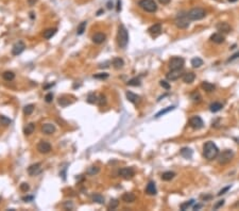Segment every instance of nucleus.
<instances>
[{
  "instance_id": "680f3d73",
  "label": "nucleus",
  "mask_w": 239,
  "mask_h": 211,
  "mask_svg": "<svg viewBox=\"0 0 239 211\" xmlns=\"http://www.w3.org/2000/svg\"><path fill=\"white\" fill-rule=\"evenodd\" d=\"M230 2H235V1H237V0H228Z\"/></svg>"
},
{
  "instance_id": "1a4fd4ad",
  "label": "nucleus",
  "mask_w": 239,
  "mask_h": 211,
  "mask_svg": "<svg viewBox=\"0 0 239 211\" xmlns=\"http://www.w3.org/2000/svg\"><path fill=\"white\" fill-rule=\"evenodd\" d=\"M189 126L193 129H201L204 126V123L200 116H193L189 120Z\"/></svg>"
},
{
  "instance_id": "423d86ee",
  "label": "nucleus",
  "mask_w": 239,
  "mask_h": 211,
  "mask_svg": "<svg viewBox=\"0 0 239 211\" xmlns=\"http://www.w3.org/2000/svg\"><path fill=\"white\" fill-rule=\"evenodd\" d=\"M234 157V152L231 149H225L218 155V162L220 164H226L231 162Z\"/></svg>"
},
{
  "instance_id": "aec40b11",
  "label": "nucleus",
  "mask_w": 239,
  "mask_h": 211,
  "mask_svg": "<svg viewBox=\"0 0 239 211\" xmlns=\"http://www.w3.org/2000/svg\"><path fill=\"white\" fill-rule=\"evenodd\" d=\"M105 38H106V36H105L104 33H96V34L93 35V38H91V40H93V42L95 43V44H102L103 42L105 41Z\"/></svg>"
},
{
  "instance_id": "f704fd0d",
  "label": "nucleus",
  "mask_w": 239,
  "mask_h": 211,
  "mask_svg": "<svg viewBox=\"0 0 239 211\" xmlns=\"http://www.w3.org/2000/svg\"><path fill=\"white\" fill-rule=\"evenodd\" d=\"M191 65H193V67L195 68L200 67V66L203 65V60L200 58H193V60H191Z\"/></svg>"
},
{
  "instance_id": "bb28decb",
  "label": "nucleus",
  "mask_w": 239,
  "mask_h": 211,
  "mask_svg": "<svg viewBox=\"0 0 239 211\" xmlns=\"http://www.w3.org/2000/svg\"><path fill=\"white\" fill-rule=\"evenodd\" d=\"M91 199H93V203H97L99 205H103L104 204V197L101 194H93V196H91Z\"/></svg>"
},
{
  "instance_id": "9d476101",
  "label": "nucleus",
  "mask_w": 239,
  "mask_h": 211,
  "mask_svg": "<svg viewBox=\"0 0 239 211\" xmlns=\"http://www.w3.org/2000/svg\"><path fill=\"white\" fill-rule=\"evenodd\" d=\"M37 150L38 152L41 154H49L51 152V145H50L49 142L47 141H41L39 143L37 144Z\"/></svg>"
},
{
  "instance_id": "f8f14e48",
  "label": "nucleus",
  "mask_w": 239,
  "mask_h": 211,
  "mask_svg": "<svg viewBox=\"0 0 239 211\" xmlns=\"http://www.w3.org/2000/svg\"><path fill=\"white\" fill-rule=\"evenodd\" d=\"M183 76V73H182V69H170V72L166 75L167 79L170 80V81H175L178 80L179 78H181Z\"/></svg>"
},
{
  "instance_id": "8fccbe9b",
  "label": "nucleus",
  "mask_w": 239,
  "mask_h": 211,
  "mask_svg": "<svg viewBox=\"0 0 239 211\" xmlns=\"http://www.w3.org/2000/svg\"><path fill=\"white\" fill-rule=\"evenodd\" d=\"M45 100H46L47 103H51V101L53 100V94L52 93L47 94L46 96H45Z\"/></svg>"
},
{
  "instance_id": "4be33fe9",
  "label": "nucleus",
  "mask_w": 239,
  "mask_h": 211,
  "mask_svg": "<svg viewBox=\"0 0 239 211\" xmlns=\"http://www.w3.org/2000/svg\"><path fill=\"white\" fill-rule=\"evenodd\" d=\"M201 88L203 89L205 92H207V93H210V92L215 91L216 86H215L213 83H210V82L203 81V82H202V84H201Z\"/></svg>"
},
{
  "instance_id": "58836bf2",
  "label": "nucleus",
  "mask_w": 239,
  "mask_h": 211,
  "mask_svg": "<svg viewBox=\"0 0 239 211\" xmlns=\"http://www.w3.org/2000/svg\"><path fill=\"white\" fill-rule=\"evenodd\" d=\"M12 123V120H10L9 117L4 116V115H0V124L3 126H9L10 124Z\"/></svg>"
},
{
  "instance_id": "72a5a7b5",
  "label": "nucleus",
  "mask_w": 239,
  "mask_h": 211,
  "mask_svg": "<svg viewBox=\"0 0 239 211\" xmlns=\"http://www.w3.org/2000/svg\"><path fill=\"white\" fill-rule=\"evenodd\" d=\"M222 107H223V106H222V103H212V105L209 106V110L212 112H214V113H215V112L220 111V110L222 109Z\"/></svg>"
},
{
  "instance_id": "4d7b16f0",
  "label": "nucleus",
  "mask_w": 239,
  "mask_h": 211,
  "mask_svg": "<svg viewBox=\"0 0 239 211\" xmlns=\"http://www.w3.org/2000/svg\"><path fill=\"white\" fill-rule=\"evenodd\" d=\"M106 6H108V9L111 10L112 8H113V2H112V1H108V2L106 3Z\"/></svg>"
},
{
  "instance_id": "5701e85b",
  "label": "nucleus",
  "mask_w": 239,
  "mask_h": 211,
  "mask_svg": "<svg viewBox=\"0 0 239 211\" xmlns=\"http://www.w3.org/2000/svg\"><path fill=\"white\" fill-rule=\"evenodd\" d=\"M195 79V75L193 73H185L183 75V81L185 83H193Z\"/></svg>"
},
{
  "instance_id": "a18cd8bd",
  "label": "nucleus",
  "mask_w": 239,
  "mask_h": 211,
  "mask_svg": "<svg viewBox=\"0 0 239 211\" xmlns=\"http://www.w3.org/2000/svg\"><path fill=\"white\" fill-rule=\"evenodd\" d=\"M97 103H98V105L99 106H104L105 103H106V97H105L104 95H100V96L98 97Z\"/></svg>"
},
{
  "instance_id": "f03ea898",
  "label": "nucleus",
  "mask_w": 239,
  "mask_h": 211,
  "mask_svg": "<svg viewBox=\"0 0 239 211\" xmlns=\"http://www.w3.org/2000/svg\"><path fill=\"white\" fill-rule=\"evenodd\" d=\"M117 43L120 48H125L129 43V33L128 30L125 29L123 25H120L118 28V33H117Z\"/></svg>"
},
{
  "instance_id": "0eeeda50",
  "label": "nucleus",
  "mask_w": 239,
  "mask_h": 211,
  "mask_svg": "<svg viewBox=\"0 0 239 211\" xmlns=\"http://www.w3.org/2000/svg\"><path fill=\"white\" fill-rule=\"evenodd\" d=\"M185 61L181 57H173L169 60V68L170 69H182L184 67Z\"/></svg>"
},
{
  "instance_id": "6ab92c4d",
  "label": "nucleus",
  "mask_w": 239,
  "mask_h": 211,
  "mask_svg": "<svg viewBox=\"0 0 239 211\" xmlns=\"http://www.w3.org/2000/svg\"><path fill=\"white\" fill-rule=\"evenodd\" d=\"M121 199H122V202L128 203V204H131V203H134L135 202L136 196H135V194L132 193V192H127V193H124L122 195Z\"/></svg>"
},
{
  "instance_id": "4c0bfd02",
  "label": "nucleus",
  "mask_w": 239,
  "mask_h": 211,
  "mask_svg": "<svg viewBox=\"0 0 239 211\" xmlns=\"http://www.w3.org/2000/svg\"><path fill=\"white\" fill-rule=\"evenodd\" d=\"M34 111V105H27L23 108V113L26 115H31Z\"/></svg>"
},
{
  "instance_id": "a878e982",
  "label": "nucleus",
  "mask_w": 239,
  "mask_h": 211,
  "mask_svg": "<svg viewBox=\"0 0 239 211\" xmlns=\"http://www.w3.org/2000/svg\"><path fill=\"white\" fill-rule=\"evenodd\" d=\"M34 130H35L34 123H30V124H28L26 127H25V129H23V133H25L26 135H32L33 132H34Z\"/></svg>"
},
{
  "instance_id": "393cba45",
  "label": "nucleus",
  "mask_w": 239,
  "mask_h": 211,
  "mask_svg": "<svg viewBox=\"0 0 239 211\" xmlns=\"http://www.w3.org/2000/svg\"><path fill=\"white\" fill-rule=\"evenodd\" d=\"M56 31L58 30L56 29V28H51V29H47L44 31V33H43V36H44V38H46V40H49V38H51L53 36V35L56 34Z\"/></svg>"
},
{
  "instance_id": "052dcab7",
  "label": "nucleus",
  "mask_w": 239,
  "mask_h": 211,
  "mask_svg": "<svg viewBox=\"0 0 239 211\" xmlns=\"http://www.w3.org/2000/svg\"><path fill=\"white\" fill-rule=\"evenodd\" d=\"M102 10H100V11H98V13H97V15H98V16H99V15H101V13H102Z\"/></svg>"
},
{
  "instance_id": "3c124183",
  "label": "nucleus",
  "mask_w": 239,
  "mask_h": 211,
  "mask_svg": "<svg viewBox=\"0 0 239 211\" xmlns=\"http://www.w3.org/2000/svg\"><path fill=\"white\" fill-rule=\"evenodd\" d=\"M223 205H224V200H223V199H222V200H219V202L217 203L216 205L214 206V209L216 210V209L220 208V207H221V206H223Z\"/></svg>"
},
{
  "instance_id": "2f4dec72",
  "label": "nucleus",
  "mask_w": 239,
  "mask_h": 211,
  "mask_svg": "<svg viewBox=\"0 0 239 211\" xmlns=\"http://www.w3.org/2000/svg\"><path fill=\"white\" fill-rule=\"evenodd\" d=\"M2 78L6 81H12V80H14L15 78V74L13 73V72H4V73L2 74Z\"/></svg>"
},
{
  "instance_id": "473e14b6",
  "label": "nucleus",
  "mask_w": 239,
  "mask_h": 211,
  "mask_svg": "<svg viewBox=\"0 0 239 211\" xmlns=\"http://www.w3.org/2000/svg\"><path fill=\"white\" fill-rule=\"evenodd\" d=\"M86 25H87V21H82L79 26H78V28H77V34L78 35L83 34L85 29H86Z\"/></svg>"
},
{
  "instance_id": "ddd939ff",
  "label": "nucleus",
  "mask_w": 239,
  "mask_h": 211,
  "mask_svg": "<svg viewBox=\"0 0 239 211\" xmlns=\"http://www.w3.org/2000/svg\"><path fill=\"white\" fill-rule=\"evenodd\" d=\"M41 172V163H34L28 167V173L30 176H36Z\"/></svg>"
},
{
  "instance_id": "e433bc0d",
  "label": "nucleus",
  "mask_w": 239,
  "mask_h": 211,
  "mask_svg": "<svg viewBox=\"0 0 239 211\" xmlns=\"http://www.w3.org/2000/svg\"><path fill=\"white\" fill-rule=\"evenodd\" d=\"M86 100H87L88 103H97V100H98V97H97V95L95 93H89L87 95V98H86Z\"/></svg>"
},
{
  "instance_id": "49530a36",
  "label": "nucleus",
  "mask_w": 239,
  "mask_h": 211,
  "mask_svg": "<svg viewBox=\"0 0 239 211\" xmlns=\"http://www.w3.org/2000/svg\"><path fill=\"white\" fill-rule=\"evenodd\" d=\"M19 188H20V190L22 191V192H26V193L30 190V186L29 183H27V182H22Z\"/></svg>"
},
{
  "instance_id": "13d9d810",
  "label": "nucleus",
  "mask_w": 239,
  "mask_h": 211,
  "mask_svg": "<svg viewBox=\"0 0 239 211\" xmlns=\"http://www.w3.org/2000/svg\"><path fill=\"white\" fill-rule=\"evenodd\" d=\"M23 200H26V202H28V200H32L33 199V196H27V197H22Z\"/></svg>"
},
{
  "instance_id": "a19ab883",
  "label": "nucleus",
  "mask_w": 239,
  "mask_h": 211,
  "mask_svg": "<svg viewBox=\"0 0 239 211\" xmlns=\"http://www.w3.org/2000/svg\"><path fill=\"white\" fill-rule=\"evenodd\" d=\"M191 99L195 101V103H200L201 101V95L198 93V92H193L191 94Z\"/></svg>"
},
{
  "instance_id": "412c9836",
  "label": "nucleus",
  "mask_w": 239,
  "mask_h": 211,
  "mask_svg": "<svg viewBox=\"0 0 239 211\" xmlns=\"http://www.w3.org/2000/svg\"><path fill=\"white\" fill-rule=\"evenodd\" d=\"M156 187H155V182L153 181H150L147 185V188H146V193L149 194V195H155L156 194Z\"/></svg>"
},
{
  "instance_id": "864d4df0",
  "label": "nucleus",
  "mask_w": 239,
  "mask_h": 211,
  "mask_svg": "<svg viewBox=\"0 0 239 211\" xmlns=\"http://www.w3.org/2000/svg\"><path fill=\"white\" fill-rule=\"evenodd\" d=\"M213 198V196L212 195H201V199H203V200H208V199H212Z\"/></svg>"
},
{
  "instance_id": "4468645a",
  "label": "nucleus",
  "mask_w": 239,
  "mask_h": 211,
  "mask_svg": "<svg viewBox=\"0 0 239 211\" xmlns=\"http://www.w3.org/2000/svg\"><path fill=\"white\" fill-rule=\"evenodd\" d=\"M216 28L220 33H228V32H231V30H232L230 25H228V23H225V21L218 23H217Z\"/></svg>"
},
{
  "instance_id": "37998d69",
  "label": "nucleus",
  "mask_w": 239,
  "mask_h": 211,
  "mask_svg": "<svg viewBox=\"0 0 239 211\" xmlns=\"http://www.w3.org/2000/svg\"><path fill=\"white\" fill-rule=\"evenodd\" d=\"M58 103L61 106H63V107H66V106L70 105L71 103V101L68 99H65L64 97H60V99H58Z\"/></svg>"
},
{
  "instance_id": "2eb2a0df",
  "label": "nucleus",
  "mask_w": 239,
  "mask_h": 211,
  "mask_svg": "<svg viewBox=\"0 0 239 211\" xmlns=\"http://www.w3.org/2000/svg\"><path fill=\"white\" fill-rule=\"evenodd\" d=\"M41 131L44 132L45 135H52L56 132V126L53 124H44L41 127Z\"/></svg>"
},
{
  "instance_id": "dca6fc26",
  "label": "nucleus",
  "mask_w": 239,
  "mask_h": 211,
  "mask_svg": "<svg viewBox=\"0 0 239 211\" xmlns=\"http://www.w3.org/2000/svg\"><path fill=\"white\" fill-rule=\"evenodd\" d=\"M162 31V25L160 23H155L153 26H151L148 29V32L152 35V36H156L158 35Z\"/></svg>"
},
{
  "instance_id": "79ce46f5",
  "label": "nucleus",
  "mask_w": 239,
  "mask_h": 211,
  "mask_svg": "<svg viewBox=\"0 0 239 211\" xmlns=\"http://www.w3.org/2000/svg\"><path fill=\"white\" fill-rule=\"evenodd\" d=\"M193 203H195V200H193V199H190L189 202H186V203H184V204H182V205H181V210L185 211L187 208H189V207L193 205Z\"/></svg>"
},
{
  "instance_id": "9b49d317",
  "label": "nucleus",
  "mask_w": 239,
  "mask_h": 211,
  "mask_svg": "<svg viewBox=\"0 0 239 211\" xmlns=\"http://www.w3.org/2000/svg\"><path fill=\"white\" fill-rule=\"evenodd\" d=\"M119 175L124 179H131L134 177L135 172L132 167H122L119 171Z\"/></svg>"
},
{
  "instance_id": "c85d7f7f",
  "label": "nucleus",
  "mask_w": 239,
  "mask_h": 211,
  "mask_svg": "<svg viewBox=\"0 0 239 211\" xmlns=\"http://www.w3.org/2000/svg\"><path fill=\"white\" fill-rule=\"evenodd\" d=\"M100 172V167L98 166H95V165H93V166H89L86 170V174L89 176H93V175H97V174Z\"/></svg>"
},
{
  "instance_id": "c756f323",
  "label": "nucleus",
  "mask_w": 239,
  "mask_h": 211,
  "mask_svg": "<svg viewBox=\"0 0 239 211\" xmlns=\"http://www.w3.org/2000/svg\"><path fill=\"white\" fill-rule=\"evenodd\" d=\"M181 155L183 156L184 158L190 159L191 157H193V150L190 149V148H187V147L182 148V149H181Z\"/></svg>"
},
{
  "instance_id": "39448f33",
  "label": "nucleus",
  "mask_w": 239,
  "mask_h": 211,
  "mask_svg": "<svg viewBox=\"0 0 239 211\" xmlns=\"http://www.w3.org/2000/svg\"><path fill=\"white\" fill-rule=\"evenodd\" d=\"M138 6L143 11L149 12V13H154L157 10V6H156L154 0H140L138 2Z\"/></svg>"
},
{
  "instance_id": "cd10ccee",
  "label": "nucleus",
  "mask_w": 239,
  "mask_h": 211,
  "mask_svg": "<svg viewBox=\"0 0 239 211\" xmlns=\"http://www.w3.org/2000/svg\"><path fill=\"white\" fill-rule=\"evenodd\" d=\"M174 106H171V107H167V108H165L164 110H160L158 113H156L155 114V118H158V117H160V116H163V115H165V114H167L168 112H170V111H172V110H174Z\"/></svg>"
},
{
  "instance_id": "bf43d9fd",
  "label": "nucleus",
  "mask_w": 239,
  "mask_h": 211,
  "mask_svg": "<svg viewBox=\"0 0 239 211\" xmlns=\"http://www.w3.org/2000/svg\"><path fill=\"white\" fill-rule=\"evenodd\" d=\"M201 207H202L201 205H195V207H193V210H198V209H200Z\"/></svg>"
},
{
  "instance_id": "20e7f679",
  "label": "nucleus",
  "mask_w": 239,
  "mask_h": 211,
  "mask_svg": "<svg viewBox=\"0 0 239 211\" xmlns=\"http://www.w3.org/2000/svg\"><path fill=\"white\" fill-rule=\"evenodd\" d=\"M175 26L180 29H186L190 25V19L187 16V13H179L175 18Z\"/></svg>"
},
{
  "instance_id": "b1692460",
  "label": "nucleus",
  "mask_w": 239,
  "mask_h": 211,
  "mask_svg": "<svg viewBox=\"0 0 239 211\" xmlns=\"http://www.w3.org/2000/svg\"><path fill=\"white\" fill-rule=\"evenodd\" d=\"M112 64H113V67L116 68V69H120V68L123 67L124 65V62L121 58H114L113 61H112Z\"/></svg>"
},
{
  "instance_id": "603ef678",
  "label": "nucleus",
  "mask_w": 239,
  "mask_h": 211,
  "mask_svg": "<svg viewBox=\"0 0 239 211\" xmlns=\"http://www.w3.org/2000/svg\"><path fill=\"white\" fill-rule=\"evenodd\" d=\"M236 59H239V51H238V52H236V53H234L233 56L231 57V58L228 60V62H232V61H234V60H236Z\"/></svg>"
},
{
  "instance_id": "e2e57ef3",
  "label": "nucleus",
  "mask_w": 239,
  "mask_h": 211,
  "mask_svg": "<svg viewBox=\"0 0 239 211\" xmlns=\"http://www.w3.org/2000/svg\"><path fill=\"white\" fill-rule=\"evenodd\" d=\"M0 202H1V197H0Z\"/></svg>"
},
{
  "instance_id": "6e6d98bb",
  "label": "nucleus",
  "mask_w": 239,
  "mask_h": 211,
  "mask_svg": "<svg viewBox=\"0 0 239 211\" xmlns=\"http://www.w3.org/2000/svg\"><path fill=\"white\" fill-rule=\"evenodd\" d=\"M121 10V1L118 0V3H117V12H120Z\"/></svg>"
},
{
  "instance_id": "ea45409f",
  "label": "nucleus",
  "mask_w": 239,
  "mask_h": 211,
  "mask_svg": "<svg viewBox=\"0 0 239 211\" xmlns=\"http://www.w3.org/2000/svg\"><path fill=\"white\" fill-rule=\"evenodd\" d=\"M118 205H119L118 199H111L110 205H108V209H110V210H114V209H116L117 207H118Z\"/></svg>"
},
{
  "instance_id": "f3484780",
  "label": "nucleus",
  "mask_w": 239,
  "mask_h": 211,
  "mask_svg": "<svg viewBox=\"0 0 239 211\" xmlns=\"http://www.w3.org/2000/svg\"><path fill=\"white\" fill-rule=\"evenodd\" d=\"M127 98H128V100L130 101V103H134V105H137V103H139L140 101V97L137 95V94H134L132 93V92H127Z\"/></svg>"
},
{
  "instance_id": "6e6552de",
  "label": "nucleus",
  "mask_w": 239,
  "mask_h": 211,
  "mask_svg": "<svg viewBox=\"0 0 239 211\" xmlns=\"http://www.w3.org/2000/svg\"><path fill=\"white\" fill-rule=\"evenodd\" d=\"M25 48H26V45H25V43H23L22 41L16 42V43L13 45V47H12V55H13V56H19L23 50H25Z\"/></svg>"
},
{
  "instance_id": "7c9ffc66",
  "label": "nucleus",
  "mask_w": 239,
  "mask_h": 211,
  "mask_svg": "<svg viewBox=\"0 0 239 211\" xmlns=\"http://www.w3.org/2000/svg\"><path fill=\"white\" fill-rule=\"evenodd\" d=\"M174 176H175V173L169 171V172H165V173L162 174V179L165 180V181H169V180L174 178Z\"/></svg>"
},
{
  "instance_id": "a211bd4d",
  "label": "nucleus",
  "mask_w": 239,
  "mask_h": 211,
  "mask_svg": "<svg viewBox=\"0 0 239 211\" xmlns=\"http://www.w3.org/2000/svg\"><path fill=\"white\" fill-rule=\"evenodd\" d=\"M225 38L223 36V34L220 32L218 33H214L212 36H210V41L214 42V43H216V44H222L223 42H224Z\"/></svg>"
},
{
  "instance_id": "5fc2aeb1",
  "label": "nucleus",
  "mask_w": 239,
  "mask_h": 211,
  "mask_svg": "<svg viewBox=\"0 0 239 211\" xmlns=\"http://www.w3.org/2000/svg\"><path fill=\"white\" fill-rule=\"evenodd\" d=\"M158 2L160 4H168V3H170V0H158Z\"/></svg>"
},
{
  "instance_id": "c9c22d12",
  "label": "nucleus",
  "mask_w": 239,
  "mask_h": 211,
  "mask_svg": "<svg viewBox=\"0 0 239 211\" xmlns=\"http://www.w3.org/2000/svg\"><path fill=\"white\" fill-rule=\"evenodd\" d=\"M140 84H141L140 79L139 78H137V77L132 78V79H130L128 81V85H130V86H139Z\"/></svg>"
},
{
  "instance_id": "f257e3e1",
  "label": "nucleus",
  "mask_w": 239,
  "mask_h": 211,
  "mask_svg": "<svg viewBox=\"0 0 239 211\" xmlns=\"http://www.w3.org/2000/svg\"><path fill=\"white\" fill-rule=\"evenodd\" d=\"M219 155V149L217 145L212 141H208L204 144L203 146V156L204 158L208 161H212L214 159H216Z\"/></svg>"
},
{
  "instance_id": "7ed1b4c3",
  "label": "nucleus",
  "mask_w": 239,
  "mask_h": 211,
  "mask_svg": "<svg viewBox=\"0 0 239 211\" xmlns=\"http://www.w3.org/2000/svg\"><path fill=\"white\" fill-rule=\"evenodd\" d=\"M187 16L190 21H200L206 16V11L202 8H193L189 12H187Z\"/></svg>"
},
{
  "instance_id": "09e8293b",
  "label": "nucleus",
  "mask_w": 239,
  "mask_h": 211,
  "mask_svg": "<svg viewBox=\"0 0 239 211\" xmlns=\"http://www.w3.org/2000/svg\"><path fill=\"white\" fill-rule=\"evenodd\" d=\"M231 189V186H228V187H225V188H223L222 190H220L219 191V193H218V196H221V195H223V194H225L226 192H228V190Z\"/></svg>"
},
{
  "instance_id": "de8ad7c7",
  "label": "nucleus",
  "mask_w": 239,
  "mask_h": 211,
  "mask_svg": "<svg viewBox=\"0 0 239 211\" xmlns=\"http://www.w3.org/2000/svg\"><path fill=\"white\" fill-rule=\"evenodd\" d=\"M160 86H163V88L166 89V90H169V89H170V84L167 81H165V80L160 81Z\"/></svg>"
},
{
  "instance_id": "c03bdc74",
  "label": "nucleus",
  "mask_w": 239,
  "mask_h": 211,
  "mask_svg": "<svg viewBox=\"0 0 239 211\" xmlns=\"http://www.w3.org/2000/svg\"><path fill=\"white\" fill-rule=\"evenodd\" d=\"M108 77V74H106V73H101V74H96V75H93V78H95V79L103 80V79H106Z\"/></svg>"
}]
</instances>
